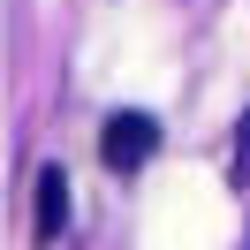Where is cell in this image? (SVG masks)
<instances>
[{"label":"cell","mask_w":250,"mask_h":250,"mask_svg":"<svg viewBox=\"0 0 250 250\" xmlns=\"http://www.w3.org/2000/svg\"><path fill=\"white\" fill-rule=\"evenodd\" d=\"M152 152H159V122L152 114H106V129H99V159H106L114 174H137V167H152Z\"/></svg>","instance_id":"obj_1"},{"label":"cell","mask_w":250,"mask_h":250,"mask_svg":"<svg viewBox=\"0 0 250 250\" xmlns=\"http://www.w3.org/2000/svg\"><path fill=\"white\" fill-rule=\"evenodd\" d=\"M61 228H68V174H61V167H46V174H38V212H31V235H38V243H61Z\"/></svg>","instance_id":"obj_2"},{"label":"cell","mask_w":250,"mask_h":250,"mask_svg":"<svg viewBox=\"0 0 250 250\" xmlns=\"http://www.w3.org/2000/svg\"><path fill=\"white\" fill-rule=\"evenodd\" d=\"M228 182H235V189H250V106H243V122H235V152H228Z\"/></svg>","instance_id":"obj_3"}]
</instances>
